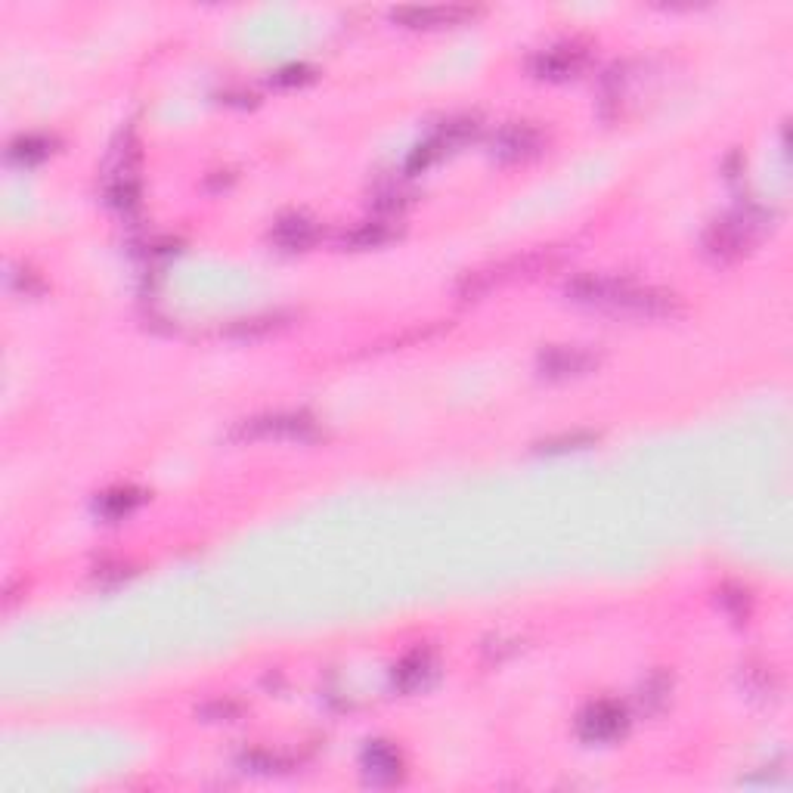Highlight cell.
<instances>
[{"instance_id": "18", "label": "cell", "mask_w": 793, "mask_h": 793, "mask_svg": "<svg viewBox=\"0 0 793 793\" xmlns=\"http://www.w3.org/2000/svg\"><path fill=\"white\" fill-rule=\"evenodd\" d=\"M666 694H670V679L657 673V676H651V679L645 682V688H642V704L654 710V707H660V704L666 701Z\"/></svg>"}, {"instance_id": "20", "label": "cell", "mask_w": 793, "mask_h": 793, "mask_svg": "<svg viewBox=\"0 0 793 793\" xmlns=\"http://www.w3.org/2000/svg\"><path fill=\"white\" fill-rule=\"evenodd\" d=\"M722 605L728 608V614L738 617V620H744V617H747V611H750L747 592H741V589H725V592H722Z\"/></svg>"}, {"instance_id": "4", "label": "cell", "mask_w": 793, "mask_h": 793, "mask_svg": "<svg viewBox=\"0 0 793 793\" xmlns=\"http://www.w3.org/2000/svg\"><path fill=\"white\" fill-rule=\"evenodd\" d=\"M233 440H316L320 428L307 412H267L233 428Z\"/></svg>"}, {"instance_id": "16", "label": "cell", "mask_w": 793, "mask_h": 793, "mask_svg": "<svg viewBox=\"0 0 793 793\" xmlns=\"http://www.w3.org/2000/svg\"><path fill=\"white\" fill-rule=\"evenodd\" d=\"M140 499H143V496H140L137 490H112V493H106V496L100 499L97 509H100L106 518L115 521V518H124V515H128Z\"/></svg>"}, {"instance_id": "19", "label": "cell", "mask_w": 793, "mask_h": 793, "mask_svg": "<svg viewBox=\"0 0 793 793\" xmlns=\"http://www.w3.org/2000/svg\"><path fill=\"white\" fill-rule=\"evenodd\" d=\"M307 81H313L310 66H285L273 75V84H279V87H295V84H307Z\"/></svg>"}, {"instance_id": "21", "label": "cell", "mask_w": 793, "mask_h": 793, "mask_svg": "<svg viewBox=\"0 0 793 793\" xmlns=\"http://www.w3.org/2000/svg\"><path fill=\"white\" fill-rule=\"evenodd\" d=\"M205 719H211V722H217V719H236L239 716V707L236 704H230V701H214V704H205L202 710H199Z\"/></svg>"}, {"instance_id": "3", "label": "cell", "mask_w": 793, "mask_h": 793, "mask_svg": "<svg viewBox=\"0 0 793 793\" xmlns=\"http://www.w3.org/2000/svg\"><path fill=\"white\" fill-rule=\"evenodd\" d=\"M555 264H558L555 251H530V255H524V258H512V261H502V264L468 273L459 282V295L462 298H478V295L493 292L496 285H502V282H515V279H524V276L546 273Z\"/></svg>"}, {"instance_id": "2", "label": "cell", "mask_w": 793, "mask_h": 793, "mask_svg": "<svg viewBox=\"0 0 793 793\" xmlns=\"http://www.w3.org/2000/svg\"><path fill=\"white\" fill-rule=\"evenodd\" d=\"M766 224H769V214L756 205L725 214L704 233V242H701L704 255L713 264H735L738 258L747 255L750 245L759 239V233L766 230Z\"/></svg>"}, {"instance_id": "17", "label": "cell", "mask_w": 793, "mask_h": 793, "mask_svg": "<svg viewBox=\"0 0 793 793\" xmlns=\"http://www.w3.org/2000/svg\"><path fill=\"white\" fill-rule=\"evenodd\" d=\"M592 440H595V434H589V431H574V434H564V437L543 440V443H539V450H546V453H567V450L589 447Z\"/></svg>"}, {"instance_id": "13", "label": "cell", "mask_w": 793, "mask_h": 793, "mask_svg": "<svg viewBox=\"0 0 793 793\" xmlns=\"http://www.w3.org/2000/svg\"><path fill=\"white\" fill-rule=\"evenodd\" d=\"M394 236V230L385 224V220H366V224H360L357 230L351 233H344V248H378V245H385L388 239Z\"/></svg>"}, {"instance_id": "5", "label": "cell", "mask_w": 793, "mask_h": 793, "mask_svg": "<svg viewBox=\"0 0 793 793\" xmlns=\"http://www.w3.org/2000/svg\"><path fill=\"white\" fill-rule=\"evenodd\" d=\"M598 363H601V354L586 344H552L539 354L536 369L543 378L564 382V378H580V375L595 372Z\"/></svg>"}, {"instance_id": "8", "label": "cell", "mask_w": 793, "mask_h": 793, "mask_svg": "<svg viewBox=\"0 0 793 793\" xmlns=\"http://www.w3.org/2000/svg\"><path fill=\"white\" fill-rule=\"evenodd\" d=\"M543 149V134L533 124H505L493 137V155L499 162H527Z\"/></svg>"}, {"instance_id": "6", "label": "cell", "mask_w": 793, "mask_h": 793, "mask_svg": "<svg viewBox=\"0 0 793 793\" xmlns=\"http://www.w3.org/2000/svg\"><path fill=\"white\" fill-rule=\"evenodd\" d=\"M589 59V50L577 41H564V44H552L546 50H539L533 59H530V72L536 78H546V81H564V78H574Z\"/></svg>"}, {"instance_id": "12", "label": "cell", "mask_w": 793, "mask_h": 793, "mask_svg": "<svg viewBox=\"0 0 793 793\" xmlns=\"http://www.w3.org/2000/svg\"><path fill=\"white\" fill-rule=\"evenodd\" d=\"M434 676V660L425 651L406 654L397 666H394V685L400 691H419L428 685V679Z\"/></svg>"}, {"instance_id": "10", "label": "cell", "mask_w": 793, "mask_h": 793, "mask_svg": "<svg viewBox=\"0 0 793 793\" xmlns=\"http://www.w3.org/2000/svg\"><path fill=\"white\" fill-rule=\"evenodd\" d=\"M471 7H403L394 10V19L409 28H437V25H456L471 19Z\"/></svg>"}, {"instance_id": "9", "label": "cell", "mask_w": 793, "mask_h": 793, "mask_svg": "<svg viewBox=\"0 0 793 793\" xmlns=\"http://www.w3.org/2000/svg\"><path fill=\"white\" fill-rule=\"evenodd\" d=\"M270 236L282 251H304L320 239V227H316V220H310L307 214H285L276 220Z\"/></svg>"}, {"instance_id": "15", "label": "cell", "mask_w": 793, "mask_h": 793, "mask_svg": "<svg viewBox=\"0 0 793 793\" xmlns=\"http://www.w3.org/2000/svg\"><path fill=\"white\" fill-rule=\"evenodd\" d=\"M50 140L47 137H38V134H28V137H19L13 146H10V158L19 165H35L41 158L50 155Z\"/></svg>"}, {"instance_id": "1", "label": "cell", "mask_w": 793, "mask_h": 793, "mask_svg": "<svg viewBox=\"0 0 793 793\" xmlns=\"http://www.w3.org/2000/svg\"><path fill=\"white\" fill-rule=\"evenodd\" d=\"M567 298L583 307H598L611 313H632V316H651V320H663V316H676L682 310V301L673 292L651 289V285H639L636 279L626 276H577L567 282Z\"/></svg>"}, {"instance_id": "11", "label": "cell", "mask_w": 793, "mask_h": 793, "mask_svg": "<svg viewBox=\"0 0 793 793\" xmlns=\"http://www.w3.org/2000/svg\"><path fill=\"white\" fill-rule=\"evenodd\" d=\"M363 769H366V775H369L372 781H378V784H391V781L400 778V753H397L394 747L382 744V741H375V744H369L366 753H363Z\"/></svg>"}, {"instance_id": "14", "label": "cell", "mask_w": 793, "mask_h": 793, "mask_svg": "<svg viewBox=\"0 0 793 793\" xmlns=\"http://www.w3.org/2000/svg\"><path fill=\"white\" fill-rule=\"evenodd\" d=\"M289 323V316L285 313H267V316H251V320H239L227 329V335H236V338H258V335H270L276 329H282Z\"/></svg>"}, {"instance_id": "7", "label": "cell", "mask_w": 793, "mask_h": 793, "mask_svg": "<svg viewBox=\"0 0 793 793\" xmlns=\"http://www.w3.org/2000/svg\"><path fill=\"white\" fill-rule=\"evenodd\" d=\"M580 738L589 744H605L623 735L626 728V710L614 701H595L592 707L583 710L580 716Z\"/></svg>"}]
</instances>
